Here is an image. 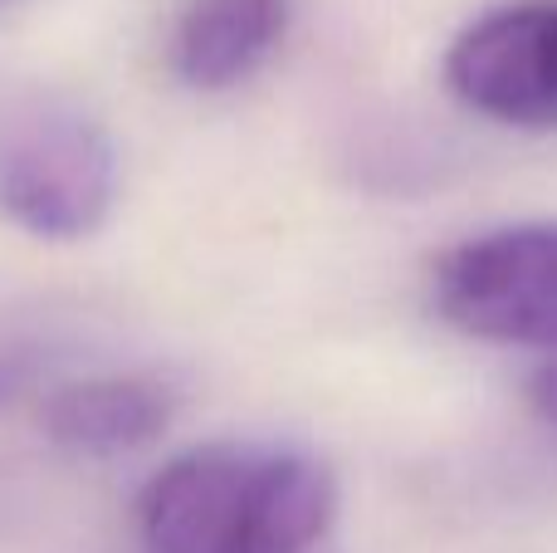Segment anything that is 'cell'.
<instances>
[{"label":"cell","instance_id":"1","mask_svg":"<svg viewBox=\"0 0 557 553\" xmlns=\"http://www.w3.org/2000/svg\"><path fill=\"white\" fill-rule=\"evenodd\" d=\"M337 519L323 460L270 441H206L137 495L143 553H313Z\"/></svg>","mask_w":557,"mask_h":553},{"label":"cell","instance_id":"2","mask_svg":"<svg viewBox=\"0 0 557 553\" xmlns=\"http://www.w3.org/2000/svg\"><path fill=\"white\" fill-rule=\"evenodd\" d=\"M117 152L64 98H0V216L35 241H84L113 216Z\"/></svg>","mask_w":557,"mask_h":553},{"label":"cell","instance_id":"3","mask_svg":"<svg viewBox=\"0 0 557 553\" xmlns=\"http://www.w3.org/2000/svg\"><path fill=\"white\" fill-rule=\"evenodd\" d=\"M431 299L480 343L557 353V221L494 225L450 245L431 270Z\"/></svg>","mask_w":557,"mask_h":553},{"label":"cell","instance_id":"4","mask_svg":"<svg viewBox=\"0 0 557 553\" xmlns=\"http://www.w3.org/2000/svg\"><path fill=\"white\" fill-rule=\"evenodd\" d=\"M445 88L490 123L557 133V0H509L470 20L445 49Z\"/></svg>","mask_w":557,"mask_h":553},{"label":"cell","instance_id":"5","mask_svg":"<svg viewBox=\"0 0 557 553\" xmlns=\"http://www.w3.org/2000/svg\"><path fill=\"white\" fill-rule=\"evenodd\" d=\"M176 417V392L152 372H98L59 382L39 402V427L69 456H127Z\"/></svg>","mask_w":557,"mask_h":553},{"label":"cell","instance_id":"6","mask_svg":"<svg viewBox=\"0 0 557 553\" xmlns=\"http://www.w3.org/2000/svg\"><path fill=\"white\" fill-rule=\"evenodd\" d=\"M294 0H186L172 29V74L196 94L245 84L278 49Z\"/></svg>","mask_w":557,"mask_h":553},{"label":"cell","instance_id":"7","mask_svg":"<svg viewBox=\"0 0 557 553\" xmlns=\"http://www.w3.org/2000/svg\"><path fill=\"white\" fill-rule=\"evenodd\" d=\"M523 392H529V407L539 411L548 427H557V358H548L543 368H533Z\"/></svg>","mask_w":557,"mask_h":553},{"label":"cell","instance_id":"8","mask_svg":"<svg viewBox=\"0 0 557 553\" xmlns=\"http://www.w3.org/2000/svg\"><path fill=\"white\" fill-rule=\"evenodd\" d=\"M15 388H20V368L15 362H0V407L15 397Z\"/></svg>","mask_w":557,"mask_h":553}]
</instances>
